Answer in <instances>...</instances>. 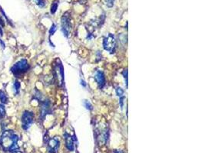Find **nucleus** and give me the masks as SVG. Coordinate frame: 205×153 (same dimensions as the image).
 I'll list each match as a JSON object with an SVG mask.
<instances>
[{
    "label": "nucleus",
    "mask_w": 205,
    "mask_h": 153,
    "mask_svg": "<svg viewBox=\"0 0 205 153\" xmlns=\"http://www.w3.org/2000/svg\"><path fill=\"white\" fill-rule=\"evenodd\" d=\"M122 75H123L124 78H125V84H126V87H128V69H125L123 71V72H122Z\"/></svg>",
    "instance_id": "16"
},
{
    "label": "nucleus",
    "mask_w": 205,
    "mask_h": 153,
    "mask_svg": "<svg viewBox=\"0 0 205 153\" xmlns=\"http://www.w3.org/2000/svg\"><path fill=\"white\" fill-rule=\"evenodd\" d=\"M83 104H84V106H85L87 110H92L93 109V106H92V105L91 104V103L89 102V101L84 100Z\"/></svg>",
    "instance_id": "13"
},
{
    "label": "nucleus",
    "mask_w": 205,
    "mask_h": 153,
    "mask_svg": "<svg viewBox=\"0 0 205 153\" xmlns=\"http://www.w3.org/2000/svg\"><path fill=\"white\" fill-rule=\"evenodd\" d=\"M94 78H95V81L97 82L100 88H102L105 85V77H104V74L102 71H97L95 72Z\"/></svg>",
    "instance_id": "8"
},
{
    "label": "nucleus",
    "mask_w": 205,
    "mask_h": 153,
    "mask_svg": "<svg viewBox=\"0 0 205 153\" xmlns=\"http://www.w3.org/2000/svg\"><path fill=\"white\" fill-rule=\"evenodd\" d=\"M124 99H125V96H121L120 97V105H121V108L123 109L124 107Z\"/></svg>",
    "instance_id": "20"
},
{
    "label": "nucleus",
    "mask_w": 205,
    "mask_h": 153,
    "mask_svg": "<svg viewBox=\"0 0 205 153\" xmlns=\"http://www.w3.org/2000/svg\"><path fill=\"white\" fill-rule=\"evenodd\" d=\"M13 88H14V91L16 94H18L19 93V89H20V83L19 81H16L14 84H13Z\"/></svg>",
    "instance_id": "12"
},
{
    "label": "nucleus",
    "mask_w": 205,
    "mask_h": 153,
    "mask_svg": "<svg viewBox=\"0 0 205 153\" xmlns=\"http://www.w3.org/2000/svg\"><path fill=\"white\" fill-rule=\"evenodd\" d=\"M13 153H22V152H21V151H13Z\"/></svg>",
    "instance_id": "26"
},
{
    "label": "nucleus",
    "mask_w": 205,
    "mask_h": 153,
    "mask_svg": "<svg viewBox=\"0 0 205 153\" xmlns=\"http://www.w3.org/2000/svg\"><path fill=\"white\" fill-rule=\"evenodd\" d=\"M58 0H55L53 2V3L52 4V6H51V13L52 14H55V12L58 9Z\"/></svg>",
    "instance_id": "11"
},
{
    "label": "nucleus",
    "mask_w": 205,
    "mask_h": 153,
    "mask_svg": "<svg viewBox=\"0 0 205 153\" xmlns=\"http://www.w3.org/2000/svg\"><path fill=\"white\" fill-rule=\"evenodd\" d=\"M60 145V142L58 138H53V139H50L48 144V148H49V151L50 153H57L58 148Z\"/></svg>",
    "instance_id": "6"
},
{
    "label": "nucleus",
    "mask_w": 205,
    "mask_h": 153,
    "mask_svg": "<svg viewBox=\"0 0 205 153\" xmlns=\"http://www.w3.org/2000/svg\"><path fill=\"white\" fill-rule=\"evenodd\" d=\"M71 31V22H70V15L68 12H65L62 17V32L66 38H68Z\"/></svg>",
    "instance_id": "5"
},
{
    "label": "nucleus",
    "mask_w": 205,
    "mask_h": 153,
    "mask_svg": "<svg viewBox=\"0 0 205 153\" xmlns=\"http://www.w3.org/2000/svg\"><path fill=\"white\" fill-rule=\"evenodd\" d=\"M116 93H117V96H119V97H121V96H123L124 90L122 88V87H118L116 88Z\"/></svg>",
    "instance_id": "15"
},
{
    "label": "nucleus",
    "mask_w": 205,
    "mask_h": 153,
    "mask_svg": "<svg viewBox=\"0 0 205 153\" xmlns=\"http://www.w3.org/2000/svg\"><path fill=\"white\" fill-rule=\"evenodd\" d=\"M81 85H82V87H86L87 84H86V83L85 82V81H82H82H81Z\"/></svg>",
    "instance_id": "21"
},
{
    "label": "nucleus",
    "mask_w": 205,
    "mask_h": 153,
    "mask_svg": "<svg viewBox=\"0 0 205 153\" xmlns=\"http://www.w3.org/2000/svg\"><path fill=\"white\" fill-rule=\"evenodd\" d=\"M19 136L12 130L5 131L0 138V145L5 151H15L19 149Z\"/></svg>",
    "instance_id": "1"
},
{
    "label": "nucleus",
    "mask_w": 205,
    "mask_h": 153,
    "mask_svg": "<svg viewBox=\"0 0 205 153\" xmlns=\"http://www.w3.org/2000/svg\"><path fill=\"white\" fill-rule=\"evenodd\" d=\"M0 35H1V36H2V35H3V32H2V29L1 27H0Z\"/></svg>",
    "instance_id": "24"
},
{
    "label": "nucleus",
    "mask_w": 205,
    "mask_h": 153,
    "mask_svg": "<svg viewBox=\"0 0 205 153\" xmlns=\"http://www.w3.org/2000/svg\"><path fill=\"white\" fill-rule=\"evenodd\" d=\"M34 121V114L30 111H24L22 116V126L24 130H28L30 128Z\"/></svg>",
    "instance_id": "4"
},
{
    "label": "nucleus",
    "mask_w": 205,
    "mask_h": 153,
    "mask_svg": "<svg viewBox=\"0 0 205 153\" xmlns=\"http://www.w3.org/2000/svg\"><path fill=\"white\" fill-rule=\"evenodd\" d=\"M57 28H56V25H55V24H52V27H51L50 30H49V35H53L54 34H55V31H56Z\"/></svg>",
    "instance_id": "17"
},
{
    "label": "nucleus",
    "mask_w": 205,
    "mask_h": 153,
    "mask_svg": "<svg viewBox=\"0 0 205 153\" xmlns=\"http://www.w3.org/2000/svg\"><path fill=\"white\" fill-rule=\"evenodd\" d=\"M0 44H2V47H3V48H4V47H5V44H4V42L1 39H0Z\"/></svg>",
    "instance_id": "22"
},
{
    "label": "nucleus",
    "mask_w": 205,
    "mask_h": 153,
    "mask_svg": "<svg viewBox=\"0 0 205 153\" xmlns=\"http://www.w3.org/2000/svg\"><path fill=\"white\" fill-rule=\"evenodd\" d=\"M51 112V103L49 100H45L41 106V113H40V117L42 120L45 119L47 114Z\"/></svg>",
    "instance_id": "7"
},
{
    "label": "nucleus",
    "mask_w": 205,
    "mask_h": 153,
    "mask_svg": "<svg viewBox=\"0 0 205 153\" xmlns=\"http://www.w3.org/2000/svg\"><path fill=\"white\" fill-rule=\"evenodd\" d=\"M35 3L38 5L39 7H44L45 6V2L44 0H34Z\"/></svg>",
    "instance_id": "18"
},
{
    "label": "nucleus",
    "mask_w": 205,
    "mask_h": 153,
    "mask_svg": "<svg viewBox=\"0 0 205 153\" xmlns=\"http://www.w3.org/2000/svg\"><path fill=\"white\" fill-rule=\"evenodd\" d=\"M0 24H1V25H2V26H4V25H5V24H4V22H3V21H2V19H1V18H0Z\"/></svg>",
    "instance_id": "23"
},
{
    "label": "nucleus",
    "mask_w": 205,
    "mask_h": 153,
    "mask_svg": "<svg viewBox=\"0 0 205 153\" xmlns=\"http://www.w3.org/2000/svg\"><path fill=\"white\" fill-rule=\"evenodd\" d=\"M103 47L110 54H113L116 48V40L112 34H108L103 40Z\"/></svg>",
    "instance_id": "2"
},
{
    "label": "nucleus",
    "mask_w": 205,
    "mask_h": 153,
    "mask_svg": "<svg viewBox=\"0 0 205 153\" xmlns=\"http://www.w3.org/2000/svg\"><path fill=\"white\" fill-rule=\"evenodd\" d=\"M114 2H115V0H105L106 5H107L108 7H112L114 5Z\"/></svg>",
    "instance_id": "19"
},
{
    "label": "nucleus",
    "mask_w": 205,
    "mask_h": 153,
    "mask_svg": "<svg viewBox=\"0 0 205 153\" xmlns=\"http://www.w3.org/2000/svg\"><path fill=\"white\" fill-rule=\"evenodd\" d=\"M5 116V106L2 103H0V117H4Z\"/></svg>",
    "instance_id": "14"
},
{
    "label": "nucleus",
    "mask_w": 205,
    "mask_h": 153,
    "mask_svg": "<svg viewBox=\"0 0 205 153\" xmlns=\"http://www.w3.org/2000/svg\"><path fill=\"white\" fill-rule=\"evenodd\" d=\"M28 69H29V64L27 60L22 59L13 65V68H11V71L15 75H20L28 71Z\"/></svg>",
    "instance_id": "3"
},
{
    "label": "nucleus",
    "mask_w": 205,
    "mask_h": 153,
    "mask_svg": "<svg viewBox=\"0 0 205 153\" xmlns=\"http://www.w3.org/2000/svg\"><path fill=\"white\" fill-rule=\"evenodd\" d=\"M115 153H123V151H121V150H118V151H115Z\"/></svg>",
    "instance_id": "25"
},
{
    "label": "nucleus",
    "mask_w": 205,
    "mask_h": 153,
    "mask_svg": "<svg viewBox=\"0 0 205 153\" xmlns=\"http://www.w3.org/2000/svg\"><path fill=\"white\" fill-rule=\"evenodd\" d=\"M0 101L2 104H5L8 102V98H7L6 94L2 90H0Z\"/></svg>",
    "instance_id": "10"
},
{
    "label": "nucleus",
    "mask_w": 205,
    "mask_h": 153,
    "mask_svg": "<svg viewBox=\"0 0 205 153\" xmlns=\"http://www.w3.org/2000/svg\"><path fill=\"white\" fill-rule=\"evenodd\" d=\"M64 137L65 139V145H66V148H68V151H74V141H73L71 136L67 133H65L64 134Z\"/></svg>",
    "instance_id": "9"
}]
</instances>
